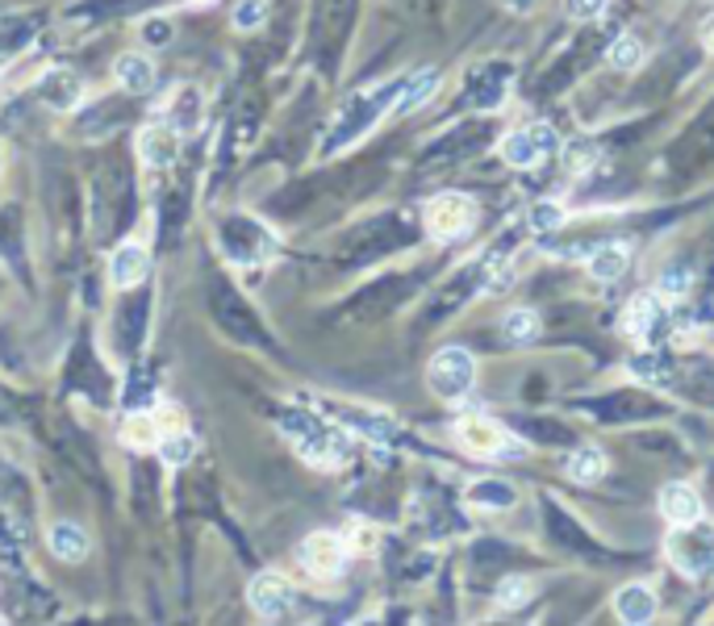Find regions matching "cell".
Listing matches in <instances>:
<instances>
[{
  "label": "cell",
  "mask_w": 714,
  "mask_h": 626,
  "mask_svg": "<svg viewBox=\"0 0 714 626\" xmlns=\"http://www.w3.org/2000/svg\"><path fill=\"white\" fill-rule=\"evenodd\" d=\"M455 439H460V447L468 451V456H485V460H498V456H510L519 442L510 439L505 430H501L493 417H460L455 422Z\"/></svg>",
  "instance_id": "cell-8"
},
{
  "label": "cell",
  "mask_w": 714,
  "mask_h": 626,
  "mask_svg": "<svg viewBox=\"0 0 714 626\" xmlns=\"http://www.w3.org/2000/svg\"><path fill=\"white\" fill-rule=\"evenodd\" d=\"M247 598L255 605V614L263 618H285L288 605H293V589H288V580L281 572H260V577L251 580V589H247Z\"/></svg>",
  "instance_id": "cell-12"
},
{
  "label": "cell",
  "mask_w": 714,
  "mask_h": 626,
  "mask_svg": "<svg viewBox=\"0 0 714 626\" xmlns=\"http://www.w3.org/2000/svg\"><path fill=\"white\" fill-rule=\"evenodd\" d=\"M560 151V139L548 121H535V126H523L514 134L501 139V160L510 167H539L544 160H551Z\"/></svg>",
  "instance_id": "cell-5"
},
{
  "label": "cell",
  "mask_w": 714,
  "mask_h": 626,
  "mask_svg": "<svg viewBox=\"0 0 714 626\" xmlns=\"http://www.w3.org/2000/svg\"><path fill=\"white\" fill-rule=\"evenodd\" d=\"M531 598V584H526L523 577H505L498 589V605H505V610H519V605Z\"/></svg>",
  "instance_id": "cell-32"
},
{
  "label": "cell",
  "mask_w": 714,
  "mask_h": 626,
  "mask_svg": "<svg viewBox=\"0 0 714 626\" xmlns=\"http://www.w3.org/2000/svg\"><path fill=\"white\" fill-rule=\"evenodd\" d=\"M560 222H564V213H560V209H551V205L535 209V226H539V231H548V226H560Z\"/></svg>",
  "instance_id": "cell-38"
},
{
  "label": "cell",
  "mask_w": 714,
  "mask_h": 626,
  "mask_svg": "<svg viewBox=\"0 0 714 626\" xmlns=\"http://www.w3.org/2000/svg\"><path fill=\"white\" fill-rule=\"evenodd\" d=\"M143 38L151 43V47H164L167 38H171V25H167V22H146L143 25Z\"/></svg>",
  "instance_id": "cell-37"
},
{
  "label": "cell",
  "mask_w": 714,
  "mask_h": 626,
  "mask_svg": "<svg viewBox=\"0 0 714 626\" xmlns=\"http://www.w3.org/2000/svg\"><path fill=\"white\" fill-rule=\"evenodd\" d=\"M610 63L619 71H635L643 63V47L635 43V38H619L615 47H610Z\"/></svg>",
  "instance_id": "cell-31"
},
{
  "label": "cell",
  "mask_w": 714,
  "mask_h": 626,
  "mask_svg": "<svg viewBox=\"0 0 714 626\" xmlns=\"http://www.w3.org/2000/svg\"><path fill=\"white\" fill-rule=\"evenodd\" d=\"M146 268H151V256H146L143 243H121L118 251H114V263H109V272H114V284L118 288H134V284H143L146 280Z\"/></svg>",
  "instance_id": "cell-15"
},
{
  "label": "cell",
  "mask_w": 714,
  "mask_h": 626,
  "mask_svg": "<svg viewBox=\"0 0 714 626\" xmlns=\"http://www.w3.org/2000/svg\"><path fill=\"white\" fill-rule=\"evenodd\" d=\"M343 556H347V552H343V539L331 531H318L301 543V564H306V572L318 580L334 577V572L343 568Z\"/></svg>",
  "instance_id": "cell-11"
},
{
  "label": "cell",
  "mask_w": 714,
  "mask_h": 626,
  "mask_svg": "<svg viewBox=\"0 0 714 626\" xmlns=\"http://www.w3.org/2000/svg\"><path fill=\"white\" fill-rule=\"evenodd\" d=\"M569 472L576 481H597V476L606 472V456H602L597 447H581V451H572L569 456Z\"/></svg>",
  "instance_id": "cell-29"
},
{
  "label": "cell",
  "mask_w": 714,
  "mask_h": 626,
  "mask_svg": "<svg viewBox=\"0 0 714 626\" xmlns=\"http://www.w3.org/2000/svg\"><path fill=\"white\" fill-rule=\"evenodd\" d=\"M702 47L714 50V13L706 17V22H702Z\"/></svg>",
  "instance_id": "cell-41"
},
{
  "label": "cell",
  "mask_w": 714,
  "mask_h": 626,
  "mask_svg": "<svg viewBox=\"0 0 714 626\" xmlns=\"http://www.w3.org/2000/svg\"><path fill=\"white\" fill-rule=\"evenodd\" d=\"M352 9H356V0H322L313 38H318V47H326V55L338 50V43H343V34L352 25Z\"/></svg>",
  "instance_id": "cell-13"
},
{
  "label": "cell",
  "mask_w": 714,
  "mask_h": 626,
  "mask_svg": "<svg viewBox=\"0 0 714 626\" xmlns=\"http://www.w3.org/2000/svg\"><path fill=\"white\" fill-rule=\"evenodd\" d=\"M427 385L443 401H460L476 385V359L464 347H443L427 368Z\"/></svg>",
  "instance_id": "cell-4"
},
{
  "label": "cell",
  "mask_w": 714,
  "mask_h": 626,
  "mask_svg": "<svg viewBox=\"0 0 714 626\" xmlns=\"http://www.w3.org/2000/svg\"><path fill=\"white\" fill-rule=\"evenodd\" d=\"M210 305H214V318L222 322V330L235 334L238 343H263V330H260V322H255V314H251L247 302H242L238 293H230L222 280L210 288Z\"/></svg>",
  "instance_id": "cell-9"
},
{
  "label": "cell",
  "mask_w": 714,
  "mask_h": 626,
  "mask_svg": "<svg viewBox=\"0 0 714 626\" xmlns=\"http://www.w3.org/2000/svg\"><path fill=\"white\" fill-rule=\"evenodd\" d=\"M627 263H631V256H627V247H619V243H602V247L590 251V272L597 280H619L627 272Z\"/></svg>",
  "instance_id": "cell-22"
},
{
  "label": "cell",
  "mask_w": 714,
  "mask_h": 626,
  "mask_svg": "<svg viewBox=\"0 0 714 626\" xmlns=\"http://www.w3.org/2000/svg\"><path fill=\"white\" fill-rule=\"evenodd\" d=\"M114 71H118V84L126 88L130 96H143L155 88V63L146 59V55H121L118 63H114Z\"/></svg>",
  "instance_id": "cell-19"
},
{
  "label": "cell",
  "mask_w": 714,
  "mask_h": 626,
  "mask_svg": "<svg viewBox=\"0 0 714 626\" xmlns=\"http://www.w3.org/2000/svg\"><path fill=\"white\" fill-rule=\"evenodd\" d=\"M501 93H505V68H485L468 80V101L480 105V109H493Z\"/></svg>",
  "instance_id": "cell-21"
},
{
  "label": "cell",
  "mask_w": 714,
  "mask_h": 626,
  "mask_svg": "<svg viewBox=\"0 0 714 626\" xmlns=\"http://www.w3.org/2000/svg\"><path fill=\"white\" fill-rule=\"evenodd\" d=\"M668 559L693 580L714 577V527L711 522H686L668 539Z\"/></svg>",
  "instance_id": "cell-3"
},
{
  "label": "cell",
  "mask_w": 714,
  "mask_h": 626,
  "mask_svg": "<svg viewBox=\"0 0 714 626\" xmlns=\"http://www.w3.org/2000/svg\"><path fill=\"white\" fill-rule=\"evenodd\" d=\"M661 322H665V297L661 293H640L635 302L627 305V314H622V330L635 343H656Z\"/></svg>",
  "instance_id": "cell-10"
},
{
  "label": "cell",
  "mask_w": 714,
  "mask_h": 626,
  "mask_svg": "<svg viewBox=\"0 0 714 626\" xmlns=\"http://www.w3.org/2000/svg\"><path fill=\"white\" fill-rule=\"evenodd\" d=\"M711 151H714V105L698 117V126L686 134V142H681V160H686V155H690V160H706Z\"/></svg>",
  "instance_id": "cell-27"
},
{
  "label": "cell",
  "mask_w": 714,
  "mask_h": 626,
  "mask_svg": "<svg viewBox=\"0 0 714 626\" xmlns=\"http://www.w3.org/2000/svg\"><path fill=\"white\" fill-rule=\"evenodd\" d=\"M50 552L63 559V564H80V559L88 556V534L80 531L75 522H59V527H50Z\"/></svg>",
  "instance_id": "cell-20"
},
{
  "label": "cell",
  "mask_w": 714,
  "mask_h": 626,
  "mask_svg": "<svg viewBox=\"0 0 714 626\" xmlns=\"http://www.w3.org/2000/svg\"><path fill=\"white\" fill-rule=\"evenodd\" d=\"M263 17H267V4H263V0H242V4L235 9V25H238V29H255Z\"/></svg>",
  "instance_id": "cell-33"
},
{
  "label": "cell",
  "mask_w": 714,
  "mask_h": 626,
  "mask_svg": "<svg viewBox=\"0 0 714 626\" xmlns=\"http://www.w3.org/2000/svg\"><path fill=\"white\" fill-rule=\"evenodd\" d=\"M38 101L50 109H75L84 101V80L72 71H50L47 80L38 84Z\"/></svg>",
  "instance_id": "cell-17"
},
{
  "label": "cell",
  "mask_w": 714,
  "mask_h": 626,
  "mask_svg": "<svg viewBox=\"0 0 714 626\" xmlns=\"http://www.w3.org/2000/svg\"><path fill=\"white\" fill-rule=\"evenodd\" d=\"M480 139H485V126H464V130L448 134V142H439L430 151V160H464V155H473L480 146Z\"/></svg>",
  "instance_id": "cell-24"
},
{
  "label": "cell",
  "mask_w": 714,
  "mask_h": 626,
  "mask_svg": "<svg viewBox=\"0 0 714 626\" xmlns=\"http://www.w3.org/2000/svg\"><path fill=\"white\" fill-rule=\"evenodd\" d=\"M285 430L297 439V451L318 468H334L347 460V439L331 430L326 422H318L313 414H285Z\"/></svg>",
  "instance_id": "cell-2"
},
{
  "label": "cell",
  "mask_w": 714,
  "mask_h": 626,
  "mask_svg": "<svg viewBox=\"0 0 714 626\" xmlns=\"http://www.w3.org/2000/svg\"><path fill=\"white\" fill-rule=\"evenodd\" d=\"M439 88V71H418L414 80H405L402 84V96H397V109L402 114H414L418 105H427L430 96Z\"/></svg>",
  "instance_id": "cell-25"
},
{
  "label": "cell",
  "mask_w": 714,
  "mask_h": 626,
  "mask_svg": "<svg viewBox=\"0 0 714 626\" xmlns=\"http://www.w3.org/2000/svg\"><path fill=\"white\" fill-rule=\"evenodd\" d=\"M402 84L405 80H393V84H384V88H372V93H356L343 109H338V121H334L331 139H326V155L331 151H343L347 142H356L359 134H368L381 114L402 96Z\"/></svg>",
  "instance_id": "cell-1"
},
{
  "label": "cell",
  "mask_w": 714,
  "mask_h": 626,
  "mask_svg": "<svg viewBox=\"0 0 714 626\" xmlns=\"http://www.w3.org/2000/svg\"><path fill=\"white\" fill-rule=\"evenodd\" d=\"M631 368L640 380H668V368L661 355H640V359H631Z\"/></svg>",
  "instance_id": "cell-34"
},
{
  "label": "cell",
  "mask_w": 714,
  "mask_h": 626,
  "mask_svg": "<svg viewBox=\"0 0 714 626\" xmlns=\"http://www.w3.org/2000/svg\"><path fill=\"white\" fill-rule=\"evenodd\" d=\"M564 9H569L572 22H594V17H602L606 0H564Z\"/></svg>",
  "instance_id": "cell-35"
},
{
  "label": "cell",
  "mask_w": 714,
  "mask_h": 626,
  "mask_svg": "<svg viewBox=\"0 0 714 626\" xmlns=\"http://www.w3.org/2000/svg\"><path fill=\"white\" fill-rule=\"evenodd\" d=\"M352 534H356V547H359V552H368V547H372V539H377V534L368 531V527H356Z\"/></svg>",
  "instance_id": "cell-40"
},
{
  "label": "cell",
  "mask_w": 714,
  "mask_h": 626,
  "mask_svg": "<svg viewBox=\"0 0 714 626\" xmlns=\"http://www.w3.org/2000/svg\"><path fill=\"white\" fill-rule=\"evenodd\" d=\"M473 226H476V205L464 192H443V197H435L427 205V231L435 238H443V243L464 238Z\"/></svg>",
  "instance_id": "cell-7"
},
{
  "label": "cell",
  "mask_w": 714,
  "mask_h": 626,
  "mask_svg": "<svg viewBox=\"0 0 714 626\" xmlns=\"http://www.w3.org/2000/svg\"><path fill=\"white\" fill-rule=\"evenodd\" d=\"M505 4H510V9H519V13H523V9H531V4H535V0H505Z\"/></svg>",
  "instance_id": "cell-42"
},
{
  "label": "cell",
  "mask_w": 714,
  "mask_h": 626,
  "mask_svg": "<svg viewBox=\"0 0 714 626\" xmlns=\"http://www.w3.org/2000/svg\"><path fill=\"white\" fill-rule=\"evenodd\" d=\"M180 105H185V109H180V126H192V121H197V109H192V105H197V93L185 88V93H180Z\"/></svg>",
  "instance_id": "cell-39"
},
{
  "label": "cell",
  "mask_w": 714,
  "mask_h": 626,
  "mask_svg": "<svg viewBox=\"0 0 714 626\" xmlns=\"http://www.w3.org/2000/svg\"><path fill=\"white\" fill-rule=\"evenodd\" d=\"M222 247H226V256L235 259V263H242V268L263 263V259L276 251L272 234L263 231L260 222H251V217H230V222L222 226Z\"/></svg>",
  "instance_id": "cell-6"
},
{
  "label": "cell",
  "mask_w": 714,
  "mask_h": 626,
  "mask_svg": "<svg viewBox=\"0 0 714 626\" xmlns=\"http://www.w3.org/2000/svg\"><path fill=\"white\" fill-rule=\"evenodd\" d=\"M192 456H197V439L185 435V430H180V435H167V439L159 442V460H164L167 468H185Z\"/></svg>",
  "instance_id": "cell-28"
},
{
  "label": "cell",
  "mask_w": 714,
  "mask_h": 626,
  "mask_svg": "<svg viewBox=\"0 0 714 626\" xmlns=\"http://www.w3.org/2000/svg\"><path fill=\"white\" fill-rule=\"evenodd\" d=\"M514 497H519V493L505 485V481H476V485L468 488V501H473V506H485V510H510Z\"/></svg>",
  "instance_id": "cell-26"
},
{
  "label": "cell",
  "mask_w": 714,
  "mask_h": 626,
  "mask_svg": "<svg viewBox=\"0 0 714 626\" xmlns=\"http://www.w3.org/2000/svg\"><path fill=\"white\" fill-rule=\"evenodd\" d=\"M505 334H510L514 343H531V339L539 334V314H531V309H514V314L505 318Z\"/></svg>",
  "instance_id": "cell-30"
},
{
  "label": "cell",
  "mask_w": 714,
  "mask_h": 626,
  "mask_svg": "<svg viewBox=\"0 0 714 626\" xmlns=\"http://www.w3.org/2000/svg\"><path fill=\"white\" fill-rule=\"evenodd\" d=\"M192 4H205V0H192Z\"/></svg>",
  "instance_id": "cell-43"
},
{
  "label": "cell",
  "mask_w": 714,
  "mask_h": 626,
  "mask_svg": "<svg viewBox=\"0 0 714 626\" xmlns=\"http://www.w3.org/2000/svg\"><path fill=\"white\" fill-rule=\"evenodd\" d=\"M661 513H665L673 527L698 522V518H702V497H698V493H693L690 485L673 481V485L661 488Z\"/></svg>",
  "instance_id": "cell-16"
},
{
  "label": "cell",
  "mask_w": 714,
  "mask_h": 626,
  "mask_svg": "<svg viewBox=\"0 0 714 626\" xmlns=\"http://www.w3.org/2000/svg\"><path fill=\"white\" fill-rule=\"evenodd\" d=\"M159 439H164L159 417L134 414V417H126V422H121V442H126V447H134V451H146V447H155Z\"/></svg>",
  "instance_id": "cell-23"
},
{
  "label": "cell",
  "mask_w": 714,
  "mask_h": 626,
  "mask_svg": "<svg viewBox=\"0 0 714 626\" xmlns=\"http://www.w3.org/2000/svg\"><path fill=\"white\" fill-rule=\"evenodd\" d=\"M661 297H668V302H677V297H686L690 293V276L686 272H668L665 280H661V288H656Z\"/></svg>",
  "instance_id": "cell-36"
},
{
  "label": "cell",
  "mask_w": 714,
  "mask_h": 626,
  "mask_svg": "<svg viewBox=\"0 0 714 626\" xmlns=\"http://www.w3.org/2000/svg\"><path fill=\"white\" fill-rule=\"evenodd\" d=\"M615 610H619L622 623H652L656 618V593L647 584H622L619 598H615Z\"/></svg>",
  "instance_id": "cell-18"
},
{
  "label": "cell",
  "mask_w": 714,
  "mask_h": 626,
  "mask_svg": "<svg viewBox=\"0 0 714 626\" xmlns=\"http://www.w3.org/2000/svg\"><path fill=\"white\" fill-rule=\"evenodd\" d=\"M176 155H180V139H176L171 126H146L139 134V160L146 167H171Z\"/></svg>",
  "instance_id": "cell-14"
}]
</instances>
